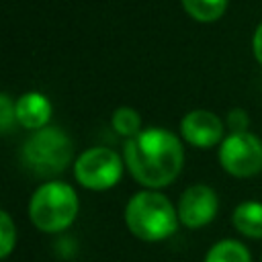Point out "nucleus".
<instances>
[{
    "mask_svg": "<svg viewBox=\"0 0 262 262\" xmlns=\"http://www.w3.org/2000/svg\"><path fill=\"white\" fill-rule=\"evenodd\" d=\"M178 211L158 190H139L125 205L127 229L143 242H162L178 227Z\"/></svg>",
    "mask_w": 262,
    "mask_h": 262,
    "instance_id": "f03ea898",
    "label": "nucleus"
},
{
    "mask_svg": "<svg viewBox=\"0 0 262 262\" xmlns=\"http://www.w3.org/2000/svg\"><path fill=\"white\" fill-rule=\"evenodd\" d=\"M221 168L235 178H250L262 170V141L250 131H233L219 145Z\"/></svg>",
    "mask_w": 262,
    "mask_h": 262,
    "instance_id": "423d86ee",
    "label": "nucleus"
},
{
    "mask_svg": "<svg viewBox=\"0 0 262 262\" xmlns=\"http://www.w3.org/2000/svg\"><path fill=\"white\" fill-rule=\"evenodd\" d=\"M121 156L111 147H90L82 151L74 162L76 180L88 190L113 188L123 176Z\"/></svg>",
    "mask_w": 262,
    "mask_h": 262,
    "instance_id": "39448f33",
    "label": "nucleus"
},
{
    "mask_svg": "<svg viewBox=\"0 0 262 262\" xmlns=\"http://www.w3.org/2000/svg\"><path fill=\"white\" fill-rule=\"evenodd\" d=\"M254 55H256V59H258V63L262 66V23L258 25V29H256V33H254Z\"/></svg>",
    "mask_w": 262,
    "mask_h": 262,
    "instance_id": "f3484780",
    "label": "nucleus"
},
{
    "mask_svg": "<svg viewBox=\"0 0 262 262\" xmlns=\"http://www.w3.org/2000/svg\"><path fill=\"white\" fill-rule=\"evenodd\" d=\"M16 111V123L29 131H39L47 127L51 119V102L41 92H25L14 102Z\"/></svg>",
    "mask_w": 262,
    "mask_h": 262,
    "instance_id": "1a4fd4ad",
    "label": "nucleus"
},
{
    "mask_svg": "<svg viewBox=\"0 0 262 262\" xmlns=\"http://www.w3.org/2000/svg\"><path fill=\"white\" fill-rule=\"evenodd\" d=\"M23 164L39 176H55L63 172L74 156V143L59 127H43L33 131L23 143Z\"/></svg>",
    "mask_w": 262,
    "mask_h": 262,
    "instance_id": "20e7f679",
    "label": "nucleus"
},
{
    "mask_svg": "<svg viewBox=\"0 0 262 262\" xmlns=\"http://www.w3.org/2000/svg\"><path fill=\"white\" fill-rule=\"evenodd\" d=\"M227 127L233 131H248V125H250V119H248V113L244 108H233L227 113V119H225Z\"/></svg>",
    "mask_w": 262,
    "mask_h": 262,
    "instance_id": "dca6fc26",
    "label": "nucleus"
},
{
    "mask_svg": "<svg viewBox=\"0 0 262 262\" xmlns=\"http://www.w3.org/2000/svg\"><path fill=\"white\" fill-rule=\"evenodd\" d=\"M16 244V227L8 211H0V258H8Z\"/></svg>",
    "mask_w": 262,
    "mask_h": 262,
    "instance_id": "4468645a",
    "label": "nucleus"
},
{
    "mask_svg": "<svg viewBox=\"0 0 262 262\" xmlns=\"http://www.w3.org/2000/svg\"><path fill=\"white\" fill-rule=\"evenodd\" d=\"M12 123H16V111H14V102L10 100L8 94H0V129L2 133H10Z\"/></svg>",
    "mask_w": 262,
    "mask_h": 262,
    "instance_id": "2eb2a0df",
    "label": "nucleus"
},
{
    "mask_svg": "<svg viewBox=\"0 0 262 262\" xmlns=\"http://www.w3.org/2000/svg\"><path fill=\"white\" fill-rule=\"evenodd\" d=\"M205 262H252L248 248L237 239H219L205 256Z\"/></svg>",
    "mask_w": 262,
    "mask_h": 262,
    "instance_id": "9b49d317",
    "label": "nucleus"
},
{
    "mask_svg": "<svg viewBox=\"0 0 262 262\" xmlns=\"http://www.w3.org/2000/svg\"><path fill=\"white\" fill-rule=\"evenodd\" d=\"M233 227L252 239H262V203L258 201H244L233 209L231 215Z\"/></svg>",
    "mask_w": 262,
    "mask_h": 262,
    "instance_id": "9d476101",
    "label": "nucleus"
},
{
    "mask_svg": "<svg viewBox=\"0 0 262 262\" xmlns=\"http://www.w3.org/2000/svg\"><path fill=\"white\" fill-rule=\"evenodd\" d=\"M111 125H113V129H115L121 137L131 139V137H135V135L141 131V117H139V113H137L135 108H131V106H121V108H117V111L113 113Z\"/></svg>",
    "mask_w": 262,
    "mask_h": 262,
    "instance_id": "ddd939ff",
    "label": "nucleus"
},
{
    "mask_svg": "<svg viewBox=\"0 0 262 262\" xmlns=\"http://www.w3.org/2000/svg\"><path fill=\"white\" fill-rule=\"evenodd\" d=\"M178 219L188 229H199L209 225L217 211H219V199L217 192L207 184H192L188 186L178 201Z\"/></svg>",
    "mask_w": 262,
    "mask_h": 262,
    "instance_id": "0eeeda50",
    "label": "nucleus"
},
{
    "mask_svg": "<svg viewBox=\"0 0 262 262\" xmlns=\"http://www.w3.org/2000/svg\"><path fill=\"white\" fill-rule=\"evenodd\" d=\"M223 131H225L223 121L215 113L205 111V108L190 111L180 121V135H182V139L188 145L199 147V149H209V147L221 143L225 139Z\"/></svg>",
    "mask_w": 262,
    "mask_h": 262,
    "instance_id": "6e6552de",
    "label": "nucleus"
},
{
    "mask_svg": "<svg viewBox=\"0 0 262 262\" xmlns=\"http://www.w3.org/2000/svg\"><path fill=\"white\" fill-rule=\"evenodd\" d=\"M123 160L129 174L145 188L172 184L182 172L184 147L168 129L147 127L125 141Z\"/></svg>",
    "mask_w": 262,
    "mask_h": 262,
    "instance_id": "f257e3e1",
    "label": "nucleus"
},
{
    "mask_svg": "<svg viewBox=\"0 0 262 262\" xmlns=\"http://www.w3.org/2000/svg\"><path fill=\"white\" fill-rule=\"evenodd\" d=\"M80 209L76 190L68 182L49 180L41 184L29 201V219L43 233L68 229Z\"/></svg>",
    "mask_w": 262,
    "mask_h": 262,
    "instance_id": "7ed1b4c3",
    "label": "nucleus"
},
{
    "mask_svg": "<svg viewBox=\"0 0 262 262\" xmlns=\"http://www.w3.org/2000/svg\"><path fill=\"white\" fill-rule=\"evenodd\" d=\"M182 6L192 18L201 23H213L225 12L227 0H182Z\"/></svg>",
    "mask_w": 262,
    "mask_h": 262,
    "instance_id": "f8f14e48",
    "label": "nucleus"
}]
</instances>
